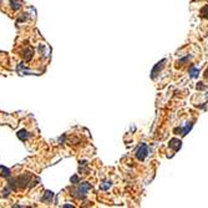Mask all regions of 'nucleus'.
Wrapping results in <instances>:
<instances>
[{
  "instance_id": "nucleus-1",
  "label": "nucleus",
  "mask_w": 208,
  "mask_h": 208,
  "mask_svg": "<svg viewBox=\"0 0 208 208\" xmlns=\"http://www.w3.org/2000/svg\"><path fill=\"white\" fill-rule=\"evenodd\" d=\"M147 155H148V147H147L146 143H142L139 148H137V151H136V157L142 161V160L146 158Z\"/></svg>"
},
{
  "instance_id": "nucleus-2",
  "label": "nucleus",
  "mask_w": 208,
  "mask_h": 208,
  "mask_svg": "<svg viewBox=\"0 0 208 208\" xmlns=\"http://www.w3.org/2000/svg\"><path fill=\"white\" fill-rule=\"evenodd\" d=\"M192 126H193V123L192 122H187V125L184 126V127H179V129H176L174 130V134H181V135H183V136H186L188 132H189V130L192 129Z\"/></svg>"
},
{
  "instance_id": "nucleus-3",
  "label": "nucleus",
  "mask_w": 208,
  "mask_h": 208,
  "mask_svg": "<svg viewBox=\"0 0 208 208\" xmlns=\"http://www.w3.org/2000/svg\"><path fill=\"white\" fill-rule=\"evenodd\" d=\"M168 146H170V148H173L174 151H178L181 148V146H182V142H181V140L178 139H172L170 140Z\"/></svg>"
},
{
  "instance_id": "nucleus-4",
  "label": "nucleus",
  "mask_w": 208,
  "mask_h": 208,
  "mask_svg": "<svg viewBox=\"0 0 208 208\" xmlns=\"http://www.w3.org/2000/svg\"><path fill=\"white\" fill-rule=\"evenodd\" d=\"M29 182H30V177H29V174H24V176H21V177L18 178V184H19L20 187H25Z\"/></svg>"
},
{
  "instance_id": "nucleus-5",
  "label": "nucleus",
  "mask_w": 208,
  "mask_h": 208,
  "mask_svg": "<svg viewBox=\"0 0 208 208\" xmlns=\"http://www.w3.org/2000/svg\"><path fill=\"white\" fill-rule=\"evenodd\" d=\"M165 61H166V60L163 59L162 61H160V63H158V64H157V65L152 69V72H151V77H152V79H155V77H156V75H157V71H158V70L162 69V66H163V63H165Z\"/></svg>"
},
{
  "instance_id": "nucleus-6",
  "label": "nucleus",
  "mask_w": 208,
  "mask_h": 208,
  "mask_svg": "<svg viewBox=\"0 0 208 208\" xmlns=\"http://www.w3.org/2000/svg\"><path fill=\"white\" fill-rule=\"evenodd\" d=\"M198 74H200V70L197 69V68H194V66H191L189 68V76L191 77H197L198 76Z\"/></svg>"
},
{
  "instance_id": "nucleus-7",
  "label": "nucleus",
  "mask_w": 208,
  "mask_h": 208,
  "mask_svg": "<svg viewBox=\"0 0 208 208\" xmlns=\"http://www.w3.org/2000/svg\"><path fill=\"white\" fill-rule=\"evenodd\" d=\"M201 16L205 18V19H208V5L203 6V8L201 9Z\"/></svg>"
},
{
  "instance_id": "nucleus-8",
  "label": "nucleus",
  "mask_w": 208,
  "mask_h": 208,
  "mask_svg": "<svg viewBox=\"0 0 208 208\" xmlns=\"http://www.w3.org/2000/svg\"><path fill=\"white\" fill-rule=\"evenodd\" d=\"M0 174L3 177H9L10 176V171L8 168H5V167H0Z\"/></svg>"
},
{
  "instance_id": "nucleus-9",
  "label": "nucleus",
  "mask_w": 208,
  "mask_h": 208,
  "mask_svg": "<svg viewBox=\"0 0 208 208\" xmlns=\"http://www.w3.org/2000/svg\"><path fill=\"white\" fill-rule=\"evenodd\" d=\"M52 196H54L52 192H46L45 193V197L42 198V201H51L52 200Z\"/></svg>"
},
{
  "instance_id": "nucleus-10",
  "label": "nucleus",
  "mask_w": 208,
  "mask_h": 208,
  "mask_svg": "<svg viewBox=\"0 0 208 208\" xmlns=\"http://www.w3.org/2000/svg\"><path fill=\"white\" fill-rule=\"evenodd\" d=\"M18 136H19V139L26 140V137H28V134H26V131H20V132L18 134Z\"/></svg>"
},
{
  "instance_id": "nucleus-11",
  "label": "nucleus",
  "mask_w": 208,
  "mask_h": 208,
  "mask_svg": "<svg viewBox=\"0 0 208 208\" xmlns=\"http://www.w3.org/2000/svg\"><path fill=\"white\" fill-rule=\"evenodd\" d=\"M104 183L105 184H101V189H107V188L111 187V182H110V181H106Z\"/></svg>"
},
{
  "instance_id": "nucleus-12",
  "label": "nucleus",
  "mask_w": 208,
  "mask_h": 208,
  "mask_svg": "<svg viewBox=\"0 0 208 208\" xmlns=\"http://www.w3.org/2000/svg\"><path fill=\"white\" fill-rule=\"evenodd\" d=\"M197 89H198V90H206V86H203V85H202V82H198Z\"/></svg>"
},
{
  "instance_id": "nucleus-13",
  "label": "nucleus",
  "mask_w": 208,
  "mask_h": 208,
  "mask_svg": "<svg viewBox=\"0 0 208 208\" xmlns=\"http://www.w3.org/2000/svg\"><path fill=\"white\" fill-rule=\"evenodd\" d=\"M205 77H206V79L208 80V69L206 70V72H205Z\"/></svg>"
}]
</instances>
